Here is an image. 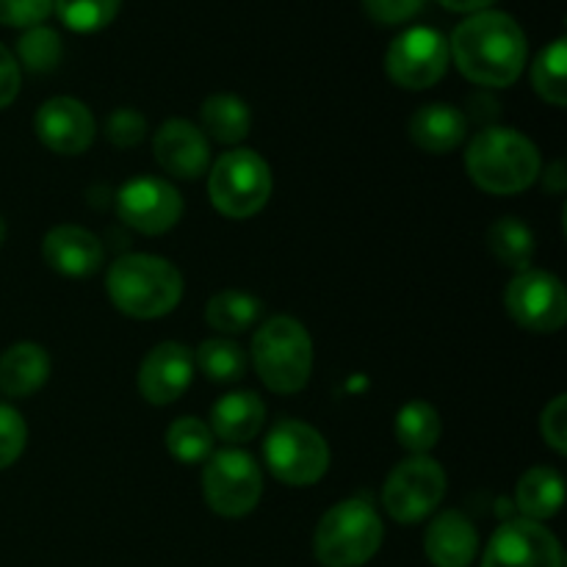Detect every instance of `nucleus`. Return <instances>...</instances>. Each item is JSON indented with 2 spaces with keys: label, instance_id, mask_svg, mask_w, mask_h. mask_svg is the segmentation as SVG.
Listing matches in <instances>:
<instances>
[{
  "label": "nucleus",
  "instance_id": "13",
  "mask_svg": "<svg viewBox=\"0 0 567 567\" xmlns=\"http://www.w3.org/2000/svg\"><path fill=\"white\" fill-rule=\"evenodd\" d=\"M482 567H563V548L546 526L518 518L491 537Z\"/></svg>",
  "mask_w": 567,
  "mask_h": 567
},
{
  "label": "nucleus",
  "instance_id": "17",
  "mask_svg": "<svg viewBox=\"0 0 567 567\" xmlns=\"http://www.w3.org/2000/svg\"><path fill=\"white\" fill-rule=\"evenodd\" d=\"M44 264L64 277H92L103 266L105 249L94 233L78 225H59L44 236Z\"/></svg>",
  "mask_w": 567,
  "mask_h": 567
},
{
  "label": "nucleus",
  "instance_id": "8",
  "mask_svg": "<svg viewBox=\"0 0 567 567\" xmlns=\"http://www.w3.org/2000/svg\"><path fill=\"white\" fill-rule=\"evenodd\" d=\"M203 493L216 515L244 518L264 496V476L252 454L241 449H221L205 460Z\"/></svg>",
  "mask_w": 567,
  "mask_h": 567
},
{
  "label": "nucleus",
  "instance_id": "5",
  "mask_svg": "<svg viewBox=\"0 0 567 567\" xmlns=\"http://www.w3.org/2000/svg\"><path fill=\"white\" fill-rule=\"evenodd\" d=\"M382 520L363 498H347L324 513L316 526L313 551L324 567H360L382 546Z\"/></svg>",
  "mask_w": 567,
  "mask_h": 567
},
{
  "label": "nucleus",
  "instance_id": "10",
  "mask_svg": "<svg viewBox=\"0 0 567 567\" xmlns=\"http://www.w3.org/2000/svg\"><path fill=\"white\" fill-rule=\"evenodd\" d=\"M449 42L435 28H408L391 42L385 53V72L402 89H430L446 75L449 70Z\"/></svg>",
  "mask_w": 567,
  "mask_h": 567
},
{
  "label": "nucleus",
  "instance_id": "40",
  "mask_svg": "<svg viewBox=\"0 0 567 567\" xmlns=\"http://www.w3.org/2000/svg\"><path fill=\"white\" fill-rule=\"evenodd\" d=\"M3 238H6V221L3 216H0V244H3Z\"/></svg>",
  "mask_w": 567,
  "mask_h": 567
},
{
  "label": "nucleus",
  "instance_id": "11",
  "mask_svg": "<svg viewBox=\"0 0 567 567\" xmlns=\"http://www.w3.org/2000/svg\"><path fill=\"white\" fill-rule=\"evenodd\" d=\"M504 305L515 324L529 332H557L567 321L565 286L551 271H518L504 291Z\"/></svg>",
  "mask_w": 567,
  "mask_h": 567
},
{
  "label": "nucleus",
  "instance_id": "37",
  "mask_svg": "<svg viewBox=\"0 0 567 567\" xmlns=\"http://www.w3.org/2000/svg\"><path fill=\"white\" fill-rule=\"evenodd\" d=\"M17 94H20V64L14 53L0 44V109L14 103Z\"/></svg>",
  "mask_w": 567,
  "mask_h": 567
},
{
  "label": "nucleus",
  "instance_id": "26",
  "mask_svg": "<svg viewBox=\"0 0 567 567\" xmlns=\"http://www.w3.org/2000/svg\"><path fill=\"white\" fill-rule=\"evenodd\" d=\"M441 437V415L426 402H408L396 415V441L408 452L426 454Z\"/></svg>",
  "mask_w": 567,
  "mask_h": 567
},
{
  "label": "nucleus",
  "instance_id": "31",
  "mask_svg": "<svg viewBox=\"0 0 567 567\" xmlns=\"http://www.w3.org/2000/svg\"><path fill=\"white\" fill-rule=\"evenodd\" d=\"M122 0H53V11L70 31L94 33L109 25Z\"/></svg>",
  "mask_w": 567,
  "mask_h": 567
},
{
  "label": "nucleus",
  "instance_id": "36",
  "mask_svg": "<svg viewBox=\"0 0 567 567\" xmlns=\"http://www.w3.org/2000/svg\"><path fill=\"white\" fill-rule=\"evenodd\" d=\"M363 6L371 20L382 25H399L419 14L424 9V0H363Z\"/></svg>",
  "mask_w": 567,
  "mask_h": 567
},
{
  "label": "nucleus",
  "instance_id": "28",
  "mask_svg": "<svg viewBox=\"0 0 567 567\" xmlns=\"http://www.w3.org/2000/svg\"><path fill=\"white\" fill-rule=\"evenodd\" d=\"M194 365L210 382H236L247 374V354L227 338H210L194 352Z\"/></svg>",
  "mask_w": 567,
  "mask_h": 567
},
{
  "label": "nucleus",
  "instance_id": "29",
  "mask_svg": "<svg viewBox=\"0 0 567 567\" xmlns=\"http://www.w3.org/2000/svg\"><path fill=\"white\" fill-rule=\"evenodd\" d=\"M166 449L183 465L205 463L214 454V432L199 419H177L166 430Z\"/></svg>",
  "mask_w": 567,
  "mask_h": 567
},
{
  "label": "nucleus",
  "instance_id": "23",
  "mask_svg": "<svg viewBox=\"0 0 567 567\" xmlns=\"http://www.w3.org/2000/svg\"><path fill=\"white\" fill-rule=\"evenodd\" d=\"M203 133L219 144H238L249 136L252 114L236 94H214L203 103Z\"/></svg>",
  "mask_w": 567,
  "mask_h": 567
},
{
  "label": "nucleus",
  "instance_id": "39",
  "mask_svg": "<svg viewBox=\"0 0 567 567\" xmlns=\"http://www.w3.org/2000/svg\"><path fill=\"white\" fill-rule=\"evenodd\" d=\"M565 186H567L565 164H563V161H557V164L548 166V172H546V188H551V192H563Z\"/></svg>",
  "mask_w": 567,
  "mask_h": 567
},
{
  "label": "nucleus",
  "instance_id": "33",
  "mask_svg": "<svg viewBox=\"0 0 567 567\" xmlns=\"http://www.w3.org/2000/svg\"><path fill=\"white\" fill-rule=\"evenodd\" d=\"M53 11V0H0V25L37 28Z\"/></svg>",
  "mask_w": 567,
  "mask_h": 567
},
{
  "label": "nucleus",
  "instance_id": "1",
  "mask_svg": "<svg viewBox=\"0 0 567 567\" xmlns=\"http://www.w3.org/2000/svg\"><path fill=\"white\" fill-rule=\"evenodd\" d=\"M449 55L476 86H513L526 64V37L504 11H476L452 33Z\"/></svg>",
  "mask_w": 567,
  "mask_h": 567
},
{
  "label": "nucleus",
  "instance_id": "32",
  "mask_svg": "<svg viewBox=\"0 0 567 567\" xmlns=\"http://www.w3.org/2000/svg\"><path fill=\"white\" fill-rule=\"evenodd\" d=\"M28 441V426L22 415L9 404H0V471L20 460Z\"/></svg>",
  "mask_w": 567,
  "mask_h": 567
},
{
  "label": "nucleus",
  "instance_id": "18",
  "mask_svg": "<svg viewBox=\"0 0 567 567\" xmlns=\"http://www.w3.org/2000/svg\"><path fill=\"white\" fill-rule=\"evenodd\" d=\"M424 548L435 567H468L480 551V537L463 513L449 509L430 524Z\"/></svg>",
  "mask_w": 567,
  "mask_h": 567
},
{
  "label": "nucleus",
  "instance_id": "19",
  "mask_svg": "<svg viewBox=\"0 0 567 567\" xmlns=\"http://www.w3.org/2000/svg\"><path fill=\"white\" fill-rule=\"evenodd\" d=\"M468 133V120L460 109L446 103L421 105L410 116V138L419 150L432 155H446L463 144Z\"/></svg>",
  "mask_w": 567,
  "mask_h": 567
},
{
  "label": "nucleus",
  "instance_id": "2",
  "mask_svg": "<svg viewBox=\"0 0 567 567\" xmlns=\"http://www.w3.org/2000/svg\"><path fill=\"white\" fill-rule=\"evenodd\" d=\"M471 181L487 194H518L540 177L543 161L535 144L513 127H485L465 153Z\"/></svg>",
  "mask_w": 567,
  "mask_h": 567
},
{
  "label": "nucleus",
  "instance_id": "3",
  "mask_svg": "<svg viewBox=\"0 0 567 567\" xmlns=\"http://www.w3.org/2000/svg\"><path fill=\"white\" fill-rule=\"evenodd\" d=\"M105 288L120 313L131 319H161L183 297V277L158 255H122L111 264Z\"/></svg>",
  "mask_w": 567,
  "mask_h": 567
},
{
  "label": "nucleus",
  "instance_id": "7",
  "mask_svg": "<svg viewBox=\"0 0 567 567\" xmlns=\"http://www.w3.org/2000/svg\"><path fill=\"white\" fill-rule=\"evenodd\" d=\"M264 457L271 474L291 487L316 485L330 468V449L321 432L293 419L271 426Z\"/></svg>",
  "mask_w": 567,
  "mask_h": 567
},
{
  "label": "nucleus",
  "instance_id": "14",
  "mask_svg": "<svg viewBox=\"0 0 567 567\" xmlns=\"http://www.w3.org/2000/svg\"><path fill=\"white\" fill-rule=\"evenodd\" d=\"M33 131L39 142L59 155H81L92 147L94 116L81 100L75 97H53L42 103V109L33 116Z\"/></svg>",
  "mask_w": 567,
  "mask_h": 567
},
{
  "label": "nucleus",
  "instance_id": "24",
  "mask_svg": "<svg viewBox=\"0 0 567 567\" xmlns=\"http://www.w3.org/2000/svg\"><path fill=\"white\" fill-rule=\"evenodd\" d=\"M487 247L502 266L526 271L535 258V233L529 230L526 221L504 216V219L493 221L491 230H487Z\"/></svg>",
  "mask_w": 567,
  "mask_h": 567
},
{
  "label": "nucleus",
  "instance_id": "12",
  "mask_svg": "<svg viewBox=\"0 0 567 567\" xmlns=\"http://www.w3.org/2000/svg\"><path fill=\"white\" fill-rule=\"evenodd\" d=\"M116 214L136 233L161 236L181 221L183 197L172 183L142 175L116 192Z\"/></svg>",
  "mask_w": 567,
  "mask_h": 567
},
{
  "label": "nucleus",
  "instance_id": "9",
  "mask_svg": "<svg viewBox=\"0 0 567 567\" xmlns=\"http://www.w3.org/2000/svg\"><path fill=\"white\" fill-rule=\"evenodd\" d=\"M443 496H446V474L441 465L426 454H413L388 474L382 487V507L399 524H419L435 513Z\"/></svg>",
  "mask_w": 567,
  "mask_h": 567
},
{
  "label": "nucleus",
  "instance_id": "4",
  "mask_svg": "<svg viewBox=\"0 0 567 567\" xmlns=\"http://www.w3.org/2000/svg\"><path fill=\"white\" fill-rule=\"evenodd\" d=\"M252 360L260 380L275 393H297L313 371V341L291 316L264 321L252 338Z\"/></svg>",
  "mask_w": 567,
  "mask_h": 567
},
{
  "label": "nucleus",
  "instance_id": "38",
  "mask_svg": "<svg viewBox=\"0 0 567 567\" xmlns=\"http://www.w3.org/2000/svg\"><path fill=\"white\" fill-rule=\"evenodd\" d=\"M441 6H446L449 11H463V14H468V11H487V6H493L496 0H437Z\"/></svg>",
  "mask_w": 567,
  "mask_h": 567
},
{
  "label": "nucleus",
  "instance_id": "16",
  "mask_svg": "<svg viewBox=\"0 0 567 567\" xmlns=\"http://www.w3.org/2000/svg\"><path fill=\"white\" fill-rule=\"evenodd\" d=\"M155 158L161 169L181 181H194L208 175L210 169V144L208 136L197 125L186 120H169L158 127L153 138Z\"/></svg>",
  "mask_w": 567,
  "mask_h": 567
},
{
  "label": "nucleus",
  "instance_id": "25",
  "mask_svg": "<svg viewBox=\"0 0 567 567\" xmlns=\"http://www.w3.org/2000/svg\"><path fill=\"white\" fill-rule=\"evenodd\" d=\"M264 313V305L258 297L247 291H221L205 308V321L221 336H238L255 327V321Z\"/></svg>",
  "mask_w": 567,
  "mask_h": 567
},
{
  "label": "nucleus",
  "instance_id": "22",
  "mask_svg": "<svg viewBox=\"0 0 567 567\" xmlns=\"http://www.w3.org/2000/svg\"><path fill=\"white\" fill-rule=\"evenodd\" d=\"M565 502V480L554 468H532L526 471L515 487V504L526 520H546L563 509Z\"/></svg>",
  "mask_w": 567,
  "mask_h": 567
},
{
  "label": "nucleus",
  "instance_id": "15",
  "mask_svg": "<svg viewBox=\"0 0 567 567\" xmlns=\"http://www.w3.org/2000/svg\"><path fill=\"white\" fill-rule=\"evenodd\" d=\"M194 380V354L177 341H164L147 352L138 369V393L155 408L177 402Z\"/></svg>",
  "mask_w": 567,
  "mask_h": 567
},
{
  "label": "nucleus",
  "instance_id": "20",
  "mask_svg": "<svg viewBox=\"0 0 567 567\" xmlns=\"http://www.w3.org/2000/svg\"><path fill=\"white\" fill-rule=\"evenodd\" d=\"M266 404L252 391L225 393L210 408V432L225 443H247L260 432Z\"/></svg>",
  "mask_w": 567,
  "mask_h": 567
},
{
  "label": "nucleus",
  "instance_id": "34",
  "mask_svg": "<svg viewBox=\"0 0 567 567\" xmlns=\"http://www.w3.org/2000/svg\"><path fill=\"white\" fill-rule=\"evenodd\" d=\"M105 136L114 147H136L147 136V120L136 109H116L105 122Z\"/></svg>",
  "mask_w": 567,
  "mask_h": 567
},
{
  "label": "nucleus",
  "instance_id": "27",
  "mask_svg": "<svg viewBox=\"0 0 567 567\" xmlns=\"http://www.w3.org/2000/svg\"><path fill=\"white\" fill-rule=\"evenodd\" d=\"M532 86L546 103L565 109L567 105V42L554 39L546 50H540L532 66Z\"/></svg>",
  "mask_w": 567,
  "mask_h": 567
},
{
  "label": "nucleus",
  "instance_id": "30",
  "mask_svg": "<svg viewBox=\"0 0 567 567\" xmlns=\"http://www.w3.org/2000/svg\"><path fill=\"white\" fill-rule=\"evenodd\" d=\"M61 55H64V44H61V37L53 28H28L20 42H17V59L28 72H37V75L53 72L59 66Z\"/></svg>",
  "mask_w": 567,
  "mask_h": 567
},
{
  "label": "nucleus",
  "instance_id": "35",
  "mask_svg": "<svg viewBox=\"0 0 567 567\" xmlns=\"http://www.w3.org/2000/svg\"><path fill=\"white\" fill-rule=\"evenodd\" d=\"M543 441L554 449L557 454H567V399L557 396L540 419Z\"/></svg>",
  "mask_w": 567,
  "mask_h": 567
},
{
  "label": "nucleus",
  "instance_id": "6",
  "mask_svg": "<svg viewBox=\"0 0 567 567\" xmlns=\"http://www.w3.org/2000/svg\"><path fill=\"white\" fill-rule=\"evenodd\" d=\"M271 169L255 150H230L208 172L210 205L227 219H249L271 197Z\"/></svg>",
  "mask_w": 567,
  "mask_h": 567
},
{
  "label": "nucleus",
  "instance_id": "21",
  "mask_svg": "<svg viewBox=\"0 0 567 567\" xmlns=\"http://www.w3.org/2000/svg\"><path fill=\"white\" fill-rule=\"evenodd\" d=\"M50 377V358L39 343H14L0 358V391L11 399L37 393Z\"/></svg>",
  "mask_w": 567,
  "mask_h": 567
}]
</instances>
